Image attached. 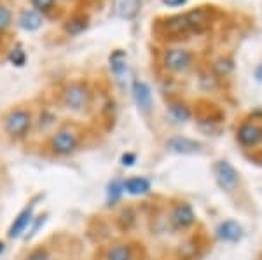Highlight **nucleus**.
I'll return each instance as SVG.
<instances>
[{"label": "nucleus", "mask_w": 262, "mask_h": 260, "mask_svg": "<svg viewBox=\"0 0 262 260\" xmlns=\"http://www.w3.org/2000/svg\"><path fill=\"white\" fill-rule=\"evenodd\" d=\"M86 140L84 126L75 121H65L60 123L53 131L46 136L44 152L51 157H70L75 152L82 149V144Z\"/></svg>", "instance_id": "2"}, {"label": "nucleus", "mask_w": 262, "mask_h": 260, "mask_svg": "<svg viewBox=\"0 0 262 260\" xmlns=\"http://www.w3.org/2000/svg\"><path fill=\"white\" fill-rule=\"evenodd\" d=\"M242 234H243L242 225H239L238 222H234V220H226V222H222V224L219 225V229H217L219 240L227 241V243L238 241L239 238H242Z\"/></svg>", "instance_id": "14"}, {"label": "nucleus", "mask_w": 262, "mask_h": 260, "mask_svg": "<svg viewBox=\"0 0 262 260\" xmlns=\"http://www.w3.org/2000/svg\"><path fill=\"white\" fill-rule=\"evenodd\" d=\"M122 194H124V180L114 178L107 188V203L112 206V204H116L122 198Z\"/></svg>", "instance_id": "20"}, {"label": "nucleus", "mask_w": 262, "mask_h": 260, "mask_svg": "<svg viewBox=\"0 0 262 260\" xmlns=\"http://www.w3.org/2000/svg\"><path fill=\"white\" fill-rule=\"evenodd\" d=\"M168 108H170L171 115L175 117L177 121H182V123H184V121H189V119H191V115H192L191 108H189L184 102H180V100L170 102V103H168Z\"/></svg>", "instance_id": "21"}, {"label": "nucleus", "mask_w": 262, "mask_h": 260, "mask_svg": "<svg viewBox=\"0 0 262 260\" xmlns=\"http://www.w3.org/2000/svg\"><path fill=\"white\" fill-rule=\"evenodd\" d=\"M30 7L42 16H49L58 9V0H30Z\"/></svg>", "instance_id": "22"}, {"label": "nucleus", "mask_w": 262, "mask_h": 260, "mask_svg": "<svg viewBox=\"0 0 262 260\" xmlns=\"http://www.w3.org/2000/svg\"><path fill=\"white\" fill-rule=\"evenodd\" d=\"M90 27V16L82 11L72 12V14L63 21V32L69 37H77Z\"/></svg>", "instance_id": "10"}, {"label": "nucleus", "mask_w": 262, "mask_h": 260, "mask_svg": "<svg viewBox=\"0 0 262 260\" xmlns=\"http://www.w3.org/2000/svg\"><path fill=\"white\" fill-rule=\"evenodd\" d=\"M18 27L25 32H37L39 28L44 25V16L39 14L37 11L30 9H23L18 14V19H16Z\"/></svg>", "instance_id": "13"}, {"label": "nucleus", "mask_w": 262, "mask_h": 260, "mask_svg": "<svg viewBox=\"0 0 262 260\" xmlns=\"http://www.w3.org/2000/svg\"><path fill=\"white\" fill-rule=\"evenodd\" d=\"M236 138L243 147H255L262 141V124L259 123H243L236 131Z\"/></svg>", "instance_id": "9"}, {"label": "nucleus", "mask_w": 262, "mask_h": 260, "mask_svg": "<svg viewBox=\"0 0 262 260\" xmlns=\"http://www.w3.org/2000/svg\"><path fill=\"white\" fill-rule=\"evenodd\" d=\"M46 219H48V213H44V215H39V217H33L30 227L27 229L28 232H25V240H32V238L37 234V230H39L42 225L46 224Z\"/></svg>", "instance_id": "24"}, {"label": "nucleus", "mask_w": 262, "mask_h": 260, "mask_svg": "<svg viewBox=\"0 0 262 260\" xmlns=\"http://www.w3.org/2000/svg\"><path fill=\"white\" fill-rule=\"evenodd\" d=\"M255 77H257V81H260V82H262V65L255 70Z\"/></svg>", "instance_id": "28"}, {"label": "nucleus", "mask_w": 262, "mask_h": 260, "mask_svg": "<svg viewBox=\"0 0 262 260\" xmlns=\"http://www.w3.org/2000/svg\"><path fill=\"white\" fill-rule=\"evenodd\" d=\"M170 224L175 230H187L196 224V213H194L192 206L185 201L173 204L170 213Z\"/></svg>", "instance_id": "7"}, {"label": "nucleus", "mask_w": 262, "mask_h": 260, "mask_svg": "<svg viewBox=\"0 0 262 260\" xmlns=\"http://www.w3.org/2000/svg\"><path fill=\"white\" fill-rule=\"evenodd\" d=\"M14 25V14L6 2L0 0V37H4Z\"/></svg>", "instance_id": "18"}, {"label": "nucleus", "mask_w": 262, "mask_h": 260, "mask_svg": "<svg viewBox=\"0 0 262 260\" xmlns=\"http://www.w3.org/2000/svg\"><path fill=\"white\" fill-rule=\"evenodd\" d=\"M58 105L70 114H88L95 105V87L86 79L67 81L58 89Z\"/></svg>", "instance_id": "3"}, {"label": "nucleus", "mask_w": 262, "mask_h": 260, "mask_svg": "<svg viewBox=\"0 0 262 260\" xmlns=\"http://www.w3.org/2000/svg\"><path fill=\"white\" fill-rule=\"evenodd\" d=\"M126 68H128V65H126V54L121 51V49H117V51H114L111 54V70L112 74L116 75L117 79L122 77V74L126 72Z\"/></svg>", "instance_id": "19"}, {"label": "nucleus", "mask_w": 262, "mask_h": 260, "mask_svg": "<svg viewBox=\"0 0 262 260\" xmlns=\"http://www.w3.org/2000/svg\"><path fill=\"white\" fill-rule=\"evenodd\" d=\"M9 61L12 63V65H16V66H23V65H25V61H27V53H25L21 48L11 49V53H9Z\"/></svg>", "instance_id": "25"}, {"label": "nucleus", "mask_w": 262, "mask_h": 260, "mask_svg": "<svg viewBox=\"0 0 262 260\" xmlns=\"http://www.w3.org/2000/svg\"><path fill=\"white\" fill-rule=\"evenodd\" d=\"M185 2H187V0H163V4L168 7H180V6H184Z\"/></svg>", "instance_id": "26"}, {"label": "nucleus", "mask_w": 262, "mask_h": 260, "mask_svg": "<svg viewBox=\"0 0 262 260\" xmlns=\"http://www.w3.org/2000/svg\"><path fill=\"white\" fill-rule=\"evenodd\" d=\"M215 19V9L208 6L194 7L191 11L179 12V14L164 16L154 23V33L161 40H180L189 39L208 30Z\"/></svg>", "instance_id": "1"}, {"label": "nucleus", "mask_w": 262, "mask_h": 260, "mask_svg": "<svg viewBox=\"0 0 262 260\" xmlns=\"http://www.w3.org/2000/svg\"><path fill=\"white\" fill-rule=\"evenodd\" d=\"M150 191V182L145 177H131L124 180V192L129 196H145Z\"/></svg>", "instance_id": "16"}, {"label": "nucleus", "mask_w": 262, "mask_h": 260, "mask_svg": "<svg viewBox=\"0 0 262 260\" xmlns=\"http://www.w3.org/2000/svg\"><path fill=\"white\" fill-rule=\"evenodd\" d=\"M192 53L184 48H170L161 56V66L171 75L185 74L192 66Z\"/></svg>", "instance_id": "5"}, {"label": "nucleus", "mask_w": 262, "mask_h": 260, "mask_svg": "<svg viewBox=\"0 0 262 260\" xmlns=\"http://www.w3.org/2000/svg\"><path fill=\"white\" fill-rule=\"evenodd\" d=\"M133 98L135 103H137L138 110L140 112H150L152 108V91L149 87V84L143 81H135L133 82Z\"/></svg>", "instance_id": "12"}, {"label": "nucleus", "mask_w": 262, "mask_h": 260, "mask_svg": "<svg viewBox=\"0 0 262 260\" xmlns=\"http://www.w3.org/2000/svg\"><path fill=\"white\" fill-rule=\"evenodd\" d=\"M166 145L170 147V150H173V152H177V154H194V152H198L201 147L198 141L189 140V138H180V136L171 138Z\"/></svg>", "instance_id": "17"}, {"label": "nucleus", "mask_w": 262, "mask_h": 260, "mask_svg": "<svg viewBox=\"0 0 262 260\" xmlns=\"http://www.w3.org/2000/svg\"><path fill=\"white\" fill-rule=\"evenodd\" d=\"M140 0H114L116 14L122 19H135L140 11Z\"/></svg>", "instance_id": "15"}, {"label": "nucleus", "mask_w": 262, "mask_h": 260, "mask_svg": "<svg viewBox=\"0 0 262 260\" xmlns=\"http://www.w3.org/2000/svg\"><path fill=\"white\" fill-rule=\"evenodd\" d=\"M23 260H54V255L48 246L40 245V246H35L28 251L27 255L23 257Z\"/></svg>", "instance_id": "23"}, {"label": "nucleus", "mask_w": 262, "mask_h": 260, "mask_svg": "<svg viewBox=\"0 0 262 260\" xmlns=\"http://www.w3.org/2000/svg\"><path fill=\"white\" fill-rule=\"evenodd\" d=\"M35 115L37 114L32 108V105H12L0 117V126H2L4 135L11 141H16V144L27 140L33 133V128H35Z\"/></svg>", "instance_id": "4"}, {"label": "nucleus", "mask_w": 262, "mask_h": 260, "mask_svg": "<svg viewBox=\"0 0 262 260\" xmlns=\"http://www.w3.org/2000/svg\"><path fill=\"white\" fill-rule=\"evenodd\" d=\"M40 199V196L33 198L25 204V208L21 209L18 215L14 217V220L11 222L9 229H7V240H18V238L25 236L27 229L30 227L32 220H33V215H35V208H37V201Z\"/></svg>", "instance_id": "6"}, {"label": "nucleus", "mask_w": 262, "mask_h": 260, "mask_svg": "<svg viewBox=\"0 0 262 260\" xmlns=\"http://www.w3.org/2000/svg\"><path fill=\"white\" fill-rule=\"evenodd\" d=\"M103 260H137V248L131 243H114L105 248Z\"/></svg>", "instance_id": "11"}, {"label": "nucleus", "mask_w": 262, "mask_h": 260, "mask_svg": "<svg viewBox=\"0 0 262 260\" xmlns=\"http://www.w3.org/2000/svg\"><path fill=\"white\" fill-rule=\"evenodd\" d=\"M135 159H137L135 154H124V156H122V164H124V166H131L135 162Z\"/></svg>", "instance_id": "27"}, {"label": "nucleus", "mask_w": 262, "mask_h": 260, "mask_svg": "<svg viewBox=\"0 0 262 260\" xmlns=\"http://www.w3.org/2000/svg\"><path fill=\"white\" fill-rule=\"evenodd\" d=\"M213 175L217 178V183L221 185L224 191L231 192L238 187L239 183V175L238 171L234 170V166L227 161H217L213 164Z\"/></svg>", "instance_id": "8"}]
</instances>
